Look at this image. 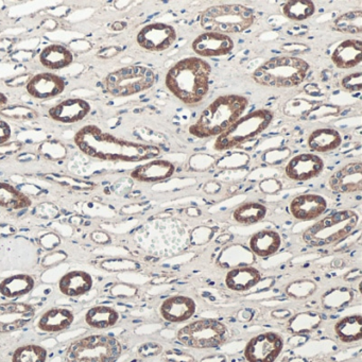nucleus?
<instances>
[{"label":"nucleus","mask_w":362,"mask_h":362,"mask_svg":"<svg viewBox=\"0 0 362 362\" xmlns=\"http://www.w3.org/2000/svg\"><path fill=\"white\" fill-rule=\"evenodd\" d=\"M334 28L339 33H347V35H359L362 33V11L346 12L334 20Z\"/></svg>","instance_id":"35"},{"label":"nucleus","mask_w":362,"mask_h":362,"mask_svg":"<svg viewBox=\"0 0 362 362\" xmlns=\"http://www.w3.org/2000/svg\"><path fill=\"white\" fill-rule=\"evenodd\" d=\"M94 286V279L90 273L82 270H74L65 273L59 281V290L63 296L79 298L88 293Z\"/></svg>","instance_id":"21"},{"label":"nucleus","mask_w":362,"mask_h":362,"mask_svg":"<svg viewBox=\"0 0 362 362\" xmlns=\"http://www.w3.org/2000/svg\"><path fill=\"white\" fill-rule=\"evenodd\" d=\"M327 201L319 194H305L296 197L289 205L290 213L300 221H310L323 215Z\"/></svg>","instance_id":"18"},{"label":"nucleus","mask_w":362,"mask_h":362,"mask_svg":"<svg viewBox=\"0 0 362 362\" xmlns=\"http://www.w3.org/2000/svg\"><path fill=\"white\" fill-rule=\"evenodd\" d=\"M321 317L317 313H304L296 315L293 319L290 321V329L296 334H302V332H310L317 327Z\"/></svg>","instance_id":"38"},{"label":"nucleus","mask_w":362,"mask_h":362,"mask_svg":"<svg viewBox=\"0 0 362 362\" xmlns=\"http://www.w3.org/2000/svg\"><path fill=\"white\" fill-rule=\"evenodd\" d=\"M33 201L16 186L0 182V206L11 211H21L31 206Z\"/></svg>","instance_id":"31"},{"label":"nucleus","mask_w":362,"mask_h":362,"mask_svg":"<svg viewBox=\"0 0 362 362\" xmlns=\"http://www.w3.org/2000/svg\"><path fill=\"white\" fill-rule=\"evenodd\" d=\"M156 83V74L149 67L131 65L107 76V92L115 97H128L149 90Z\"/></svg>","instance_id":"9"},{"label":"nucleus","mask_w":362,"mask_h":362,"mask_svg":"<svg viewBox=\"0 0 362 362\" xmlns=\"http://www.w3.org/2000/svg\"><path fill=\"white\" fill-rule=\"evenodd\" d=\"M75 315L65 307H54L43 313L37 321V327L47 334L64 332L73 325Z\"/></svg>","instance_id":"23"},{"label":"nucleus","mask_w":362,"mask_h":362,"mask_svg":"<svg viewBox=\"0 0 362 362\" xmlns=\"http://www.w3.org/2000/svg\"><path fill=\"white\" fill-rule=\"evenodd\" d=\"M353 298V292L347 288H338L327 292L323 296V306L326 309H340L346 306Z\"/></svg>","instance_id":"37"},{"label":"nucleus","mask_w":362,"mask_h":362,"mask_svg":"<svg viewBox=\"0 0 362 362\" xmlns=\"http://www.w3.org/2000/svg\"><path fill=\"white\" fill-rule=\"evenodd\" d=\"M211 67L201 58H186L173 65L165 84L180 101L188 105L200 103L209 90Z\"/></svg>","instance_id":"2"},{"label":"nucleus","mask_w":362,"mask_h":362,"mask_svg":"<svg viewBox=\"0 0 362 362\" xmlns=\"http://www.w3.org/2000/svg\"><path fill=\"white\" fill-rule=\"evenodd\" d=\"M334 332L342 342H357L362 338V317L360 315H349L337 322Z\"/></svg>","instance_id":"32"},{"label":"nucleus","mask_w":362,"mask_h":362,"mask_svg":"<svg viewBox=\"0 0 362 362\" xmlns=\"http://www.w3.org/2000/svg\"><path fill=\"white\" fill-rule=\"evenodd\" d=\"M283 12L290 20L300 22L311 18L315 14V4L309 0H292L284 5Z\"/></svg>","instance_id":"34"},{"label":"nucleus","mask_w":362,"mask_h":362,"mask_svg":"<svg viewBox=\"0 0 362 362\" xmlns=\"http://www.w3.org/2000/svg\"><path fill=\"white\" fill-rule=\"evenodd\" d=\"M35 279L29 274H14L0 283V294L7 298H22L33 291Z\"/></svg>","instance_id":"27"},{"label":"nucleus","mask_w":362,"mask_h":362,"mask_svg":"<svg viewBox=\"0 0 362 362\" xmlns=\"http://www.w3.org/2000/svg\"><path fill=\"white\" fill-rule=\"evenodd\" d=\"M66 88L64 79L54 74L43 73L35 75L27 83V92L39 100L54 98L62 94Z\"/></svg>","instance_id":"17"},{"label":"nucleus","mask_w":362,"mask_h":362,"mask_svg":"<svg viewBox=\"0 0 362 362\" xmlns=\"http://www.w3.org/2000/svg\"><path fill=\"white\" fill-rule=\"evenodd\" d=\"M40 61L50 71H60L74 62V56L65 46L52 44L42 50Z\"/></svg>","instance_id":"28"},{"label":"nucleus","mask_w":362,"mask_h":362,"mask_svg":"<svg viewBox=\"0 0 362 362\" xmlns=\"http://www.w3.org/2000/svg\"><path fill=\"white\" fill-rule=\"evenodd\" d=\"M234 45V41L228 35L217 33H205L194 40L192 47L198 56L216 58L230 54Z\"/></svg>","instance_id":"16"},{"label":"nucleus","mask_w":362,"mask_h":362,"mask_svg":"<svg viewBox=\"0 0 362 362\" xmlns=\"http://www.w3.org/2000/svg\"><path fill=\"white\" fill-rule=\"evenodd\" d=\"M330 189L337 194H351L362 190V163L354 162L345 165L332 173L328 181Z\"/></svg>","instance_id":"14"},{"label":"nucleus","mask_w":362,"mask_h":362,"mask_svg":"<svg viewBox=\"0 0 362 362\" xmlns=\"http://www.w3.org/2000/svg\"><path fill=\"white\" fill-rule=\"evenodd\" d=\"M86 323L94 329H109L119 321V313L113 307L107 305H97L88 309Z\"/></svg>","instance_id":"29"},{"label":"nucleus","mask_w":362,"mask_h":362,"mask_svg":"<svg viewBox=\"0 0 362 362\" xmlns=\"http://www.w3.org/2000/svg\"><path fill=\"white\" fill-rule=\"evenodd\" d=\"M177 41V31L173 26L154 23L144 27L137 35V43L149 52H164Z\"/></svg>","instance_id":"13"},{"label":"nucleus","mask_w":362,"mask_h":362,"mask_svg":"<svg viewBox=\"0 0 362 362\" xmlns=\"http://www.w3.org/2000/svg\"><path fill=\"white\" fill-rule=\"evenodd\" d=\"M262 279V274L253 267H238L232 269L226 276V285L234 291H247L255 287Z\"/></svg>","instance_id":"25"},{"label":"nucleus","mask_w":362,"mask_h":362,"mask_svg":"<svg viewBox=\"0 0 362 362\" xmlns=\"http://www.w3.org/2000/svg\"><path fill=\"white\" fill-rule=\"evenodd\" d=\"M267 215V207L262 203L249 202L241 204L233 213L235 221L245 226L257 223Z\"/></svg>","instance_id":"33"},{"label":"nucleus","mask_w":362,"mask_h":362,"mask_svg":"<svg viewBox=\"0 0 362 362\" xmlns=\"http://www.w3.org/2000/svg\"><path fill=\"white\" fill-rule=\"evenodd\" d=\"M175 167L165 160H154L136 167L131 173V177L143 183H156L173 177Z\"/></svg>","instance_id":"22"},{"label":"nucleus","mask_w":362,"mask_h":362,"mask_svg":"<svg viewBox=\"0 0 362 362\" xmlns=\"http://www.w3.org/2000/svg\"><path fill=\"white\" fill-rule=\"evenodd\" d=\"M324 169V162L320 156L311 153L294 156L287 166L286 175L292 181L304 182L317 177Z\"/></svg>","instance_id":"15"},{"label":"nucleus","mask_w":362,"mask_h":362,"mask_svg":"<svg viewBox=\"0 0 362 362\" xmlns=\"http://www.w3.org/2000/svg\"><path fill=\"white\" fill-rule=\"evenodd\" d=\"M167 359L173 362H192L194 358L190 357L187 354L181 353V351H171L167 354Z\"/></svg>","instance_id":"44"},{"label":"nucleus","mask_w":362,"mask_h":362,"mask_svg":"<svg viewBox=\"0 0 362 362\" xmlns=\"http://www.w3.org/2000/svg\"><path fill=\"white\" fill-rule=\"evenodd\" d=\"M359 216L353 211H340L326 216L307 228L303 239L310 247H325L346 238L357 226Z\"/></svg>","instance_id":"5"},{"label":"nucleus","mask_w":362,"mask_h":362,"mask_svg":"<svg viewBox=\"0 0 362 362\" xmlns=\"http://www.w3.org/2000/svg\"><path fill=\"white\" fill-rule=\"evenodd\" d=\"M281 245V236L275 230H260L250 239V249L258 257L267 258L274 255Z\"/></svg>","instance_id":"26"},{"label":"nucleus","mask_w":362,"mask_h":362,"mask_svg":"<svg viewBox=\"0 0 362 362\" xmlns=\"http://www.w3.org/2000/svg\"><path fill=\"white\" fill-rule=\"evenodd\" d=\"M247 103V99L239 95L218 97L190 126V134L198 139H209L223 134L241 117Z\"/></svg>","instance_id":"3"},{"label":"nucleus","mask_w":362,"mask_h":362,"mask_svg":"<svg viewBox=\"0 0 362 362\" xmlns=\"http://www.w3.org/2000/svg\"><path fill=\"white\" fill-rule=\"evenodd\" d=\"M122 343L110 334H90L74 341L65 354L66 362H116Z\"/></svg>","instance_id":"6"},{"label":"nucleus","mask_w":362,"mask_h":362,"mask_svg":"<svg viewBox=\"0 0 362 362\" xmlns=\"http://www.w3.org/2000/svg\"><path fill=\"white\" fill-rule=\"evenodd\" d=\"M75 144L86 156L110 162L139 163L160 154L156 146L118 139L94 124L80 129L76 133Z\"/></svg>","instance_id":"1"},{"label":"nucleus","mask_w":362,"mask_h":362,"mask_svg":"<svg viewBox=\"0 0 362 362\" xmlns=\"http://www.w3.org/2000/svg\"><path fill=\"white\" fill-rule=\"evenodd\" d=\"M12 130L10 124L5 120L0 119V145L8 143L11 139Z\"/></svg>","instance_id":"43"},{"label":"nucleus","mask_w":362,"mask_h":362,"mask_svg":"<svg viewBox=\"0 0 362 362\" xmlns=\"http://www.w3.org/2000/svg\"><path fill=\"white\" fill-rule=\"evenodd\" d=\"M273 117L270 110L260 109L239 118L228 131L218 136L215 149L224 151L253 139L270 126Z\"/></svg>","instance_id":"8"},{"label":"nucleus","mask_w":362,"mask_h":362,"mask_svg":"<svg viewBox=\"0 0 362 362\" xmlns=\"http://www.w3.org/2000/svg\"><path fill=\"white\" fill-rule=\"evenodd\" d=\"M196 303L188 296H171L160 305V315L171 323H181L189 320L196 313Z\"/></svg>","instance_id":"20"},{"label":"nucleus","mask_w":362,"mask_h":362,"mask_svg":"<svg viewBox=\"0 0 362 362\" xmlns=\"http://www.w3.org/2000/svg\"><path fill=\"white\" fill-rule=\"evenodd\" d=\"M309 66L306 61L296 57H276L270 59L253 73V80L259 86L270 88H294L300 86Z\"/></svg>","instance_id":"4"},{"label":"nucleus","mask_w":362,"mask_h":362,"mask_svg":"<svg viewBox=\"0 0 362 362\" xmlns=\"http://www.w3.org/2000/svg\"><path fill=\"white\" fill-rule=\"evenodd\" d=\"M284 340L275 332H264L254 337L245 349V359L249 362H274L281 351Z\"/></svg>","instance_id":"11"},{"label":"nucleus","mask_w":362,"mask_h":362,"mask_svg":"<svg viewBox=\"0 0 362 362\" xmlns=\"http://www.w3.org/2000/svg\"><path fill=\"white\" fill-rule=\"evenodd\" d=\"M332 61L338 69H351L362 61V43L359 40L342 42L332 54Z\"/></svg>","instance_id":"24"},{"label":"nucleus","mask_w":362,"mask_h":362,"mask_svg":"<svg viewBox=\"0 0 362 362\" xmlns=\"http://www.w3.org/2000/svg\"><path fill=\"white\" fill-rule=\"evenodd\" d=\"M90 103L83 99H67L49 110L50 118L61 124H76L83 120L90 113Z\"/></svg>","instance_id":"19"},{"label":"nucleus","mask_w":362,"mask_h":362,"mask_svg":"<svg viewBox=\"0 0 362 362\" xmlns=\"http://www.w3.org/2000/svg\"><path fill=\"white\" fill-rule=\"evenodd\" d=\"M162 349V345L158 344V343L149 342L141 345L139 353L143 357H152V356L158 355Z\"/></svg>","instance_id":"42"},{"label":"nucleus","mask_w":362,"mask_h":362,"mask_svg":"<svg viewBox=\"0 0 362 362\" xmlns=\"http://www.w3.org/2000/svg\"><path fill=\"white\" fill-rule=\"evenodd\" d=\"M341 86L347 92H360L362 88V74L360 71L343 78Z\"/></svg>","instance_id":"41"},{"label":"nucleus","mask_w":362,"mask_h":362,"mask_svg":"<svg viewBox=\"0 0 362 362\" xmlns=\"http://www.w3.org/2000/svg\"><path fill=\"white\" fill-rule=\"evenodd\" d=\"M0 115L13 120H33L39 117V113L26 105H11L0 111Z\"/></svg>","instance_id":"39"},{"label":"nucleus","mask_w":362,"mask_h":362,"mask_svg":"<svg viewBox=\"0 0 362 362\" xmlns=\"http://www.w3.org/2000/svg\"><path fill=\"white\" fill-rule=\"evenodd\" d=\"M8 105V97L6 96L5 94H3V93L0 92V111L1 110L5 109L6 107H7Z\"/></svg>","instance_id":"45"},{"label":"nucleus","mask_w":362,"mask_h":362,"mask_svg":"<svg viewBox=\"0 0 362 362\" xmlns=\"http://www.w3.org/2000/svg\"><path fill=\"white\" fill-rule=\"evenodd\" d=\"M315 290V283L310 281H296L287 288L288 294L296 298H306L313 294Z\"/></svg>","instance_id":"40"},{"label":"nucleus","mask_w":362,"mask_h":362,"mask_svg":"<svg viewBox=\"0 0 362 362\" xmlns=\"http://www.w3.org/2000/svg\"><path fill=\"white\" fill-rule=\"evenodd\" d=\"M228 328L221 322L213 319L192 322L177 332V340L192 349H213L223 344Z\"/></svg>","instance_id":"10"},{"label":"nucleus","mask_w":362,"mask_h":362,"mask_svg":"<svg viewBox=\"0 0 362 362\" xmlns=\"http://www.w3.org/2000/svg\"><path fill=\"white\" fill-rule=\"evenodd\" d=\"M35 307L29 303H0V334L22 329L35 319Z\"/></svg>","instance_id":"12"},{"label":"nucleus","mask_w":362,"mask_h":362,"mask_svg":"<svg viewBox=\"0 0 362 362\" xmlns=\"http://www.w3.org/2000/svg\"><path fill=\"white\" fill-rule=\"evenodd\" d=\"M48 353L39 344H26L18 347L12 356V362H46Z\"/></svg>","instance_id":"36"},{"label":"nucleus","mask_w":362,"mask_h":362,"mask_svg":"<svg viewBox=\"0 0 362 362\" xmlns=\"http://www.w3.org/2000/svg\"><path fill=\"white\" fill-rule=\"evenodd\" d=\"M255 22V16L249 8L241 5H221L209 8L200 18L201 27L207 33H240Z\"/></svg>","instance_id":"7"},{"label":"nucleus","mask_w":362,"mask_h":362,"mask_svg":"<svg viewBox=\"0 0 362 362\" xmlns=\"http://www.w3.org/2000/svg\"><path fill=\"white\" fill-rule=\"evenodd\" d=\"M342 144L340 133L334 129H317L311 133L308 139V146L313 151L326 153L338 149Z\"/></svg>","instance_id":"30"}]
</instances>
